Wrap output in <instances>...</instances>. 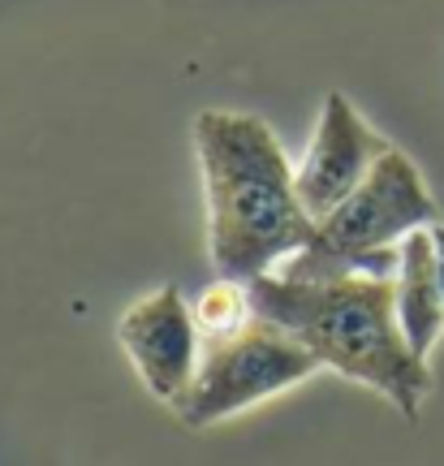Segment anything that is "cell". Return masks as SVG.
Wrapping results in <instances>:
<instances>
[{
	"label": "cell",
	"mask_w": 444,
	"mask_h": 466,
	"mask_svg": "<svg viewBox=\"0 0 444 466\" xmlns=\"http://www.w3.org/2000/svg\"><path fill=\"white\" fill-rule=\"evenodd\" d=\"M431 225H436L431 190L423 186L410 156L388 147L371 168V177L337 212L319 220L315 242L302 255H294L280 277H294V281L349 277V272H362L367 255L401 247L414 229H431Z\"/></svg>",
	"instance_id": "cell-3"
},
{
	"label": "cell",
	"mask_w": 444,
	"mask_h": 466,
	"mask_svg": "<svg viewBox=\"0 0 444 466\" xmlns=\"http://www.w3.org/2000/svg\"><path fill=\"white\" fill-rule=\"evenodd\" d=\"M250 319H255V307H250V285L247 281H229L220 277L216 285H207L195 302V324L207 341H220V337L242 333Z\"/></svg>",
	"instance_id": "cell-8"
},
{
	"label": "cell",
	"mask_w": 444,
	"mask_h": 466,
	"mask_svg": "<svg viewBox=\"0 0 444 466\" xmlns=\"http://www.w3.org/2000/svg\"><path fill=\"white\" fill-rule=\"evenodd\" d=\"M195 151L207 190V247L229 281H259L315 242L294 173L267 121L229 108L195 116Z\"/></svg>",
	"instance_id": "cell-1"
},
{
	"label": "cell",
	"mask_w": 444,
	"mask_h": 466,
	"mask_svg": "<svg viewBox=\"0 0 444 466\" xmlns=\"http://www.w3.org/2000/svg\"><path fill=\"white\" fill-rule=\"evenodd\" d=\"M397 319L419 359H428L431 346L444 333V289L436 272V247L431 229H414L401 242V268H397Z\"/></svg>",
	"instance_id": "cell-7"
},
{
	"label": "cell",
	"mask_w": 444,
	"mask_h": 466,
	"mask_svg": "<svg viewBox=\"0 0 444 466\" xmlns=\"http://www.w3.org/2000/svg\"><path fill=\"white\" fill-rule=\"evenodd\" d=\"M384 151H388L384 134L371 130L341 91H332L319 113V130L294 173L298 203L307 208V217L319 225L328 212H337L371 177Z\"/></svg>",
	"instance_id": "cell-6"
},
{
	"label": "cell",
	"mask_w": 444,
	"mask_h": 466,
	"mask_svg": "<svg viewBox=\"0 0 444 466\" xmlns=\"http://www.w3.org/2000/svg\"><path fill=\"white\" fill-rule=\"evenodd\" d=\"M311 371H319V359L302 341L280 333L267 319H250L242 333L207 341L195 384L186 389V398L173 410L190 428H212L255 401L285 393L289 384L307 380Z\"/></svg>",
	"instance_id": "cell-4"
},
{
	"label": "cell",
	"mask_w": 444,
	"mask_h": 466,
	"mask_svg": "<svg viewBox=\"0 0 444 466\" xmlns=\"http://www.w3.org/2000/svg\"><path fill=\"white\" fill-rule=\"evenodd\" d=\"M431 247H436V272H440V289H444V225H431Z\"/></svg>",
	"instance_id": "cell-9"
},
{
	"label": "cell",
	"mask_w": 444,
	"mask_h": 466,
	"mask_svg": "<svg viewBox=\"0 0 444 466\" xmlns=\"http://www.w3.org/2000/svg\"><path fill=\"white\" fill-rule=\"evenodd\" d=\"M255 319L277 324L280 333L311 350L319 367L376 389L406 419H419L431 393L428 359H419L397 319V277H259L250 281Z\"/></svg>",
	"instance_id": "cell-2"
},
{
	"label": "cell",
	"mask_w": 444,
	"mask_h": 466,
	"mask_svg": "<svg viewBox=\"0 0 444 466\" xmlns=\"http://www.w3.org/2000/svg\"><path fill=\"white\" fill-rule=\"evenodd\" d=\"M116 341L130 354L138 380L168 406L186 398L198 376V324L195 307L181 299L177 285H160L156 294L138 299L116 319Z\"/></svg>",
	"instance_id": "cell-5"
}]
</instances>
